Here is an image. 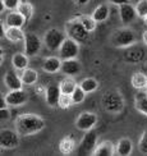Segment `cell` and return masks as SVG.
Segmentation results:
<instances>
[{
    "mask_svg": "<svg viewBox=\"0 0 147 156\" xmlns=\"http://www.w3.org/2000/svg\"><path fill=\"white\" fill-rule=\"evenodd\" d=\"M16 131L21 136H32L38 132H41L45 128V120L40 115L27 113L17 116L14 122Z\"/></svg>",
    "mask_w": 147,
    "mask_h": 156,
    "instance_id": "6da1fadb",
    "label": "cell"
},
{
    "mask_svg": "<svg viewBox=\"0 0 147 156\" xmlns=\"http://www.w3.org/2000/svg\"><path fill=\"white\" fill-rule=\"evenodd\" d=\"M101 105L105 112L110 114H119L124 109V100L118 91H109L101 97Z\"/></svg>",
    "mask_w": 147,
    "mask_h": 156,
    "instance_id": "7a4b0ae2",
    "label": "cell"
},
{
    "mask_svg": "<svg viewBox=\"0 0 147 156\" xmlns=\"http://www.w3.org/2000/svg\"><path fill=\"white\" fill-rule=\"evenodd\" d=\"M65 34L68 37L78 41L79 44H86L89 40L91 32L87 31L79 19L75 17L74 19H70L65 23Z\"/></svg>",
    "mask_w": 147,
    "mask_h": 156,
    "instance_id": "3957f363",
    "label": "cell"
},
{
    "mask_svg": "<svg viewBox=\"0 0 147 156\" xmlns=\"http://www.w3.org/2000/svg\"><path fill=\"white\" fill-rule=\"evenodd\" d=\"M110 41L115 48H129L137 42V35L132 28L123 27L114 32Z\"/></svg>",
    "mask_w": 147,
    "mask_h": 156,
    "instance_id": "277c9868",
    "label": "cell"
},
{
    "mask_svg": "<svg viewBox=\"0 0 147 156\" xmlns=\"http://www.w3.org/2000/svg\"><path fill=\"white\" fill-rule=\"evenodd\" d=\"M67 37L68 36L65 31H61L59 28H50L44 36V44L50 51H59L61 44Z\"/></svg>",
    "mask_w": 147,
    "mask_h": 156,
    "instance_id": "5b68a950",
    "label": "cell"
},
{
    "mask_svg": "<svg viewBox=\"0 0 147 156\" xmlns=\"http://www.w3.org/2000/svg\"><path fill=\"white\" fill-rule=\"evenodd\" d=\"M96 147H97V132L93 129H89L81 140L77 152L78 155H93Z\"/></svg>",
    "mask_w": 147,
    "mask_h": 156,
    "instance_id": "8992f818",
    "label": "cell"
},
{
    "mask_svg": "<svg viewBox=\"0 0 147 156\" xmlns=\"http://www.w3.org/2000/svg\"><path fill=\"white\" fill-rule=\"evenodd\" d=\"M78 53H79V42L70 37H67L64 40V42L61 44V46L59 49V56L61 60L74 59L78 55Z\"/></svg>",
    "mask_w": 147,
    "mask_h": 156,
    "instance_id": "52a82bcc",
    "label": "cell"
},
{
    "mask_svg": "<svg viewBox=\"0 0 147 156\" xmlns=\"http://www.w3.org/2000/svg\"><path fill=\"white\" fill-rule=\"evenodd\" d=\"M97 115L92 112H82L78 118L75 119V127L79 131H83V132H87L89 129H93L95 126L97 124Z\"/></svg>",
    "mask_w": 147,
    "mask_h": 156,
    "instance_id": "ba28073f",
    "label": "cell"
},
{
    "mask_svg": "<svg viewBox=\"0 0 147 156\" xmlns=\"http://www.w3.org/2000/svg\"><path fill=\"white\" fill-rule=\"evenodd\" d=\"M24 54L30 58L36 56L41 50V40L33 32H26L24 36Z\"/></svg>",
    "mask_w": 147,
    "mask_h": 156,
    "instance_id": "9c48e42d",
    "label": "cell"
},
{
    "mask_svg": "<svg viewBox=\"0 0 147 156\" xmlns=\"http://www.w3.org/2000/svg\"><path fill=\"white\" fill-rule=\"evenodd\" d=\"M19 134L17 131L13 129H2L0 132V147L5 148V150H10V148H16L19 145Z\"/></svg>",
    "mask_w": 147,
    "mask_h": 156,
    "instance_id": "30bf717a",
    "label": "cell"
},
{
    "mask_svg": "<svg viewBox=\"0 0 147 156\" xmlns=\"http://www.w3.org/2000/svg\"><path fill=\"white\" fill-rule=\"evenodd\" d=\"M6 104L9 106H21L24 105L28 100V94L26 92L23 88L19 90H10L5 96Z\"/></svg>",
    "mask_w": 147,
    "mask_h": 156,
    "instance_id": "8fae6325",
    "label": "cell"
},
{
    "mask_svg": "<svg viewBox=\"0 0 147 156\" xmlns=\"http://www.w3.org/2000/svg\"><path fill=\"white\" fill-rule=\"evenodd\" d=\"M82 70V64L78 62L74 58V59H67V60H63L61 63V69L60 72L64 76H68V77H74V76H78Z\"/></svg>",
    "mask_w": 147,
    "mask_h": 156,
    "instance_id": "7c38bea8",
    "label": "cell"
},
{
    "mask_svg": "<svg viewBox=\"0 0 147 156\" xmlns=\"http://www.w3.org/2000/svg\"><path fill=\"white\" fill-rule=\"evenodd\" d=\"M119 17L123 24H129L134 21V18L138 17L136 12V6H133L131 3H127L119 6Z\"/></svg>",
    "mask_w": 147,
    "mask_h": 156,
    "instance_id": "4fadbf2b",
    "label": "cell"
},
{
    "mask_svg": "<svg viewBox=\"0 0 147 156\" xmlns=\"http://www.w3.org/2000/svg\"><path fill=\"white\" fill-rule=\"evenodd\" d=\"M61 95V91L59 84H50L46 87V92H45V101L49 106L55 108L58 106V102H59V97Z\"/></svg>",
    "mask_w": 147,
    "mask_h": 156,
    "instance_id": "5bb4252c",
    "label": "cell"
},
{
    "mask_svg": "<svg viewBox=\"0 0 147 156\" xmlns=\"http://www.w3.org/2000/svg\"><path fill=\"white\" fill-rule=\"evenodd\" d=\"M61 63L63 60L60 59V56H49L42 63V70L49 74L58 73L61 69Z\"/></svg>",
    "mask_w": 147,
    "mask_h": 156,
    "instance_id": "9a60e30c",
    "label": "cell"
},
{
    "mask_svg": "<svg viewBox=\"0 0 147 156\" xmlns=\"http://www.w3.org/2000/svg\"><path fill=\"white\" fill-rule=\"evenodd\" d=\"M26 22H27L26 18L18 10H10V13H8L5 17V23H6V26H10V27L22 28L26 24Z\"/></svg>",
    "mask_w": 147,
    "mask_h": 156,
    "instance_id": "2e32d148",
    "label": "cell"
},
{
    "mask_svg": "<svg viewBox=\"0 0 147 156\" xmlns=\"http://www.w3.org/2000/svg\"><path fill=\"white\" fill-rule=\"evenodd\" d=\"M114 154H117V147L111 141H102L93 151L96 156H113Z\"/></svg>",
    "mask_w": 147,
    "mask_h": 156,
    "instance_id": "e0dca14e",
    "label": "cell"
},
{
    "mask_svg": "<svg viewBox=\"0 0 147 156\" xmlns=\"http://www.w3.org/2000/svg\"><path fill=\"white\" fill-rule=\"evenodd\" d=\"M4 36L8 41L10 42H21V41H24V36L26 34L22 31V28L19 27H10L8 26L5 30H4Z\"/></svg>",
    "mask_w": 147,
    "mask_h": 156,
    "instance_id": "ac0fdd59",
    "label": "cell"
},
{
    "mask_svg": "<svg viewBox=\"0 0 147 156\" xmlns=\"http://www.w3.org/2000/svg\"><path fill=\"white\" fill-rule=\"evenodd\" d=\"M4 83L9 90H19V88L23 87V82L21 80V76H18L17 73L12 72V70H9V72L5 73Z\"/></svg>",
    "mask_w": 147,
    "mask_h": 156,
    "instance_id": "d6986e66",
    "label": "cell"
},
{
    "mask_svg": "<svg viewBox=\"0 0 147 156\" xmlns=\"http://www.w3.org/2000/svg\"><path fill=\"white\" fill-rule=\"evenodd\" d=\"M21 80L23 82V84L26 86H32V84H35L38 80V73L37 70L32 69V68H26L22 70L21 73Z\"/></svg>",
    "mask_w": 147,
    "mask_h": 156,
    "instance_id": "ffe728a7",
    "label": "cell"
},
{
    "mask_svg": "<svg viewBox=\"0 0 147 156\" xmlns=\"http://www.w3.org/2000/svg\"><path fill=\"white\" fill-rule=\"evenodd\" d=\"M30 56L22 54V53H17L12 56V66L18 70H23L26 68H28V63H30Z\"/></svg>",
    "mask_w": 147,
    "mask_h": 156,
    "instance_id": "44dd1931",
    "label": "cell"
},
{
    "mask_svg": "<svg viewBox=\"0 0 147 156\" xmlns=\"http://www.w3.org/2000/svg\"><path fill=\"white\" fill-rule=\"evenodd\" d=\"M109 14H110V8H109L107 4H101L92 12V17L97 23L105 22L109 18Z\"/></svg>",
    "mask_w": 147,
    "mask_h": 156,
    "instance_id": "7402d4cb",
    "label": "cell"
},
{
    "mask_svg": "<svg viewBox=\"0 0 147 156\" xmlns=\"http://www.w3.org/2000/svg\"><path fill=\"white\" fill-rule=\"evenodd\" d=\"M117 147V154L120 156H127L131 155L133 150V144L129 138H121L118 141V144L115 145Z\"/></svg>",
    "mask_w": 147,
    "mask_h": 156,
    "instance_id": "603a6c76",
    "label": "cell"
},
{
    "mask_svg": "<svg viewBox=\"0 0 147 156\" xmlns=\"http://www.w3.org/2000/svg\"><path fill=\"white\" fill-rule=\"evenodd\" d=\"M131 83L136 90H145L147 88V76L142 72L133 73L131 78Z\"/></svg>",
    "mask_w": 147,
    "mask_h": 156,
    "instance_id": "cb8c5ba5",
    "label": "cell"
},
{
    "mask_svg": "<svg viewBox=\"0 0 147 156\" xmlns=\"http://www.w3.org/2000/svg\"><path fill=\"white\" fill-rule=\"evenodd\" d=\"M77 86H78L77 82L73 80L72 77H68V76H67V78H63V80L60 81V83H59L61 94H68V95H72L73 91L77 88Z\"/></svg>",
    "mask_w": 147,
    "mask_h": 156,
    "instance_id": "d4e9b609",
    "label": "cell"
},
{
    "mask_svg": "<svg viewBox=\"0 0 147 156\" xmlns=\"http://www.w3.org/2000/svg\"><path fill=\"white\" fill-rule=\"evenodd\" d=\"M134 108L138 110L139 113L147 116V94L146 92H139L134 97Z\"/></svg>",
    "mask_w": 147,
    "mask_h": 156,
    "instance_id": "484cf974",
    "label": "cell"
},
{
    "mask_svg": "<svg viewBox=\"0 0 147 156\" xmlns=\"http://www.w3.org/2000/svg\"><path fill=\"white\" fill-rule=\"evenodd\" d=\"M75 150V142L74 140L70 137H65V138H63L60 141V144H59V151L63 154V155H69V154H72L73 151Z\"/></svg>",
    "mask_w": 147,
    "mask_h": 156,
    "instance_id": "4316f807",
    "label": "cell"
},
{
    "mask_svg": "<svg viewBox=\"0 0 147 156\" xmlns=\"http://www.w3.org/2000/svg\"><path fill=\"white\" fill-rule=\"evenodd\" d=\"M79 86L83 88V91H85L86 94H91L99 88V82H97V80H95V78L88 77V78H85V80L81 81Z\"/></svg>",
    "mask_w": 147,
    "mask_h": 156,
    "instance_id": "83f0119b",
    "label": "cell"
},
{
    "mask_svg": "<svg viewBox=\"0 0 147 156\" xmlns=\"http://www.w3.org/2000/svg\"><path fill=\"white\" fill-rule=\"evenodd\" d=\"M17 10L26 18L27 22L33 17V5H32L31 3H28V2H21V4H19V6L17 8Z\"/></svg>",
    "mask_w": 147,
    "mask_h": 156,
    "instance_id": "f1b7e54d",
    "label": "cell"
},
{
    "mask_svg": "<svg viewBox=\"0 0 147 156\" xmlns=\"http://www.w3.org/2000/svg\"><path fill=\"white\" fill-rule=\"evenodd\" d=\"M81 21V23L85 26V28L89 32H93L96 30V26H97V22L93 19L92 16H79V17H77Z\"/></svg>",
    "mask_w": 147,
    "mask_h": 156,
    "instance_id": "f546056e",
    "label": "cell"
},
{
    "mask_svg": "<svg viewBox=\"0 0 147 156\" xmlns=\"http://www.w3.org/2000/svg\"><path fill=\"white\" fill-rule=\"evenodd\" d=\"M86 92L83 91V88L79 86H77V88L73 91V94H72V100H73V104H82L83 101H85V99H86Z\"/></svg>",
    "mask_w": 147,
    "mask_h": 156,
    "instance_id": "4dcf8cb0",
    "label": "cell"
},
{
    "mask_svg": "<svg viewBox=\"0 0 147 156\" xmlns=\"http://www.w3.org/2000/svg\"><path fill=\"white\" fill-rule=\"evenodd\" d=\"M73 105V100H72V95L68 94H61L59 97V102H58V106L60 109H68Z\"/></svg>",
    "mask_w": 147,
    "mask_h": 156,
    "instance_id": "1f68e13d",
    "label": "cell"
},
{
    "mask_svg": "<svg viewBox=\"0 0 147 156\" xmlns=\"http://www.w3.org/2000/svg\"><path fill=\"white\" fill-rule=\"evenodd\" d=\"M136 12L139 18H145L147 16V0H139L136 5Z\"/></svg>",
    "mask_w": 147,
    "mask_h": 156,
    "instance_id": "d6a6232c",
    "label": "cell"
},
{
    "mask_svg": "<svg viewBox=\"0 0 147 156\" xmlns=\"http://www.w3.org/2000/svg\"><path fill=\"white\" fill-rule=\"evenodd\" d=\"M2 4L8 10H17L19 4H21V0H2Z\"/></svg>",
    "mask_w": 147,
    "mask_h": 156,
    "instance_id": "836d02e7",
    "label": "cell"
},
{
    "mask_svg": "<svg viewBox=\"0 0 147 156\" xmlns=\"http://www.w3.org/2000/svg\"><path fill=\"white\" fill-rule=\"evenodd\" d=\"M138 148L142 154H147V131H145L143 134L141 136L138 142Z\"/></svg>",
    "mask_w": 147,
    "mask_h": 156,
    "instance_id": "e575fe53",
    "label": "cell"
},
{
    "mask_svg": "<svg viewBox=\"0 0 147 156\" xmlns=\"http://www.w3.org/2000/svg\"><path fill=\"white\" fill-rule=\"evenodd\" d=\"M0 118H2V120H8L10 118V112L6 108L0 109Z\"/></svg>",
    "mask_w": 147,
    "mask_h": 156,
    "instance_id": "d590c367",
    "label": "cell"
},
{
    "mask_svg": "<svg viewBox=\"0 0 147 156\" xmlns=\"http://www.w3.org/2000/svg\"><path fill=\"white\" fill-rule=\"evenodd\" d=\"M35 92H36L37 95H44V96H45V92H46V87H44L42 84H36Z\"/></svg>",
    "mask_w": 147,
    "mask_h": 156,
    "instance_id": "8d00e7d4",
    "label": "cell"
},
{
    "mask_svg": "<svg viewBox=\"0 0 147 156\" xmlns=\"http://www.w3.org/2000/svg\"><path fill=\"white\" fill-rule=\"evenodd\" d=\"M107 2H110V3H111V4H114V5L120 6V5H123V4L129 3V0H107Z\"/></svg>",
    "mask_w": 147,
    "mask_h": 156,
    "instance_id": "74e56055",
    "label": "cell"
},
{
    "mask_svg": "<svg viewBox=\"0 0 147 156\" xmlns=\"http://www.w3.org/2000/svg\"><path fill=\"white\" fill-rule=\"evenodd\" d=\"M77 5H87L89 3V0H73Z\"/></svg>",
    "mask_w": 147,
    "mask_h": 156,
    "instance_id": "f35d334b",
    "label": "cell"
},
{
    "mask_svg": "<svg viewBox=\"0 0 147 156\" xmlns=\"http://www.w3.org/2000/svg\"><path fill=\"white\" fill-rule=\"evenodd\" d=\"M142 41L145 42V45H147V30L142 34Z\"/></svg>",
    "mask_w": 147,
    "mask_h": 156,
    "instance_id": "ab89813d",
    "label": "cell"
},
{
    "mask_svg": "<svg viewBox=\"0 0 147 156\" xmlns=\"http://www.w3.org/2000/svg\"><path fill=\"white\" fill-rule=\"evenodd\" d=\"M6 105H8V104H6L5 97H4V96H2V109H3V108H6Z\"/></svg>",
    "mask_w": 147,
    "mask_h": 156,
    "instance_id": "60d3db41",
    "label": "cell"
},
{
    "mask_svg": "<svg viewBox=\"0 0 147 156\" xmlns=\"http://www.w3.org/2000/svg\"><path fill=\"white\" fill-rule=\"evenodd\" d=\"M143 21H145V23H146V24H147V16H146V17H145V18H143Z\"/></svg>",
    "mask_w": 147,
    "mask_h": 156,
    "instance_id": "b9f144b4",
    "label": "cell"
},
{
    "mask_svg": "<svg viewBox=\"0 0 147 156\" xmlns=\"http://www.w3.org/2000/svg\"><path fill=\"white\" fill-rule=\"evenodd\" d=\"M146 94H147V90H146Z\"/></svg>",
    "mask_w": 147,
    "mask_h": 156,
    "instance_id": "7bdbcfd3",
    "label": "cell"
}]
</instances>
